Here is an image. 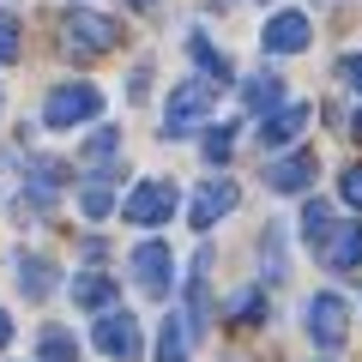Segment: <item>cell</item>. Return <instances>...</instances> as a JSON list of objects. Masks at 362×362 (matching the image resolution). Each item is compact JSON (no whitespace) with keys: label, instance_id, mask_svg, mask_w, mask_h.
Returning <instances> with one entry per match:
<instances>
[{"label":"cell","instance_id":"17","mask_svg":"<svg viewBox=\"0 0 362 362\" xmlns=\"http://www.w3.org/2000/svg\"><path fill=\"white\" fill-rule=\"evenodd\" d=\"M115 151H121V127H97V133H90V145H85V163L90 169H109V163H115Z\"/></svg>","mask_w":362,"mask_h":362},{"label":"cell","instance_id":"12","mask_svg":"<svg viewBox=\"0 0 362 362\" xmlns=\"http://www.w3.org/2000/svg\"><path fill=\"white\" fill-rule=\"evenodd\" d=\"M308 115H314L308 103H278L272 115H259V145H266V151H278V145H290V139H296L302 127H308Z\"/></svg>","mask_w":362,"mask_h":362},{"label":"cell","instance_id":"22","mask_svg":"<svg viewBox=\"0 0 362 362\" xmlns=\"http://www.w3.org/2000/svg\"><path fill=\"white\" fill-rule=\"evenodd\" d=\"M0 61H18V18L0 13Z\"/></svg>","mask_w":362,"mask_h":362},{"label":"cell","instance_id":"16","mask_svg":"<svg viewBox=\"0 0 362 362\" xmlns=\"http://www.w3.org/2000/svg\"><path fill=\"white\" fill-rule=\"evenodd\" d=\"M187 49H194V61H199V73H206V85H211V90H218V85H230V78H235V73H230V61H223V54L211 49L206 37H194Z\"/></svg>","mask_w":362,"mask_h":362},{"label":"cell","instance_id":"2","mask_svg":"<svg viewBox=\"0 0 362 362\" xmlns=\"http://www.w3.org/2000/svg\"><path fill=\"white\" fill-rule=\"evenodd\" d=\"M211 103H218V90H211L206 78H187V85H175V90H169V115H163V139L194 133L199 121L211 115Z\"/></svg>","mask_w":362,"mask_h":362},{"label":"cell","instance_id":"19","mask_svg":"<svg viewBox=\"0 0 362 362\" xmlns=\"http://www.w3.org/2000/svg\"><path fill=\"white\" fill-rule=\"evenodd\" d=\"M78 211H85L90 223H97V218H109V211H115V194H109L103 181H90L85 194H78Z\"/></svg>","mask_w":362,"mask_h":362},{"label":"cell","instance_id":"9","mask_svg":"<svg viewBox=\"0 0 362 362\" xmlns=\"http://www.w3.org/2000/svg\"><path fill=\"white\" fill-rule=\"evenodd\" d=\"M314 254H320L332 272H356V266H362V218L332 223V230L320 235V247H314Z\"/></svg>","mask_w":362,"mask_h":362},{"label":"cell","instance_id":"10","mask_svg":"<svg viewBox=\"0 0 362 362\" xmlns=\"http://www.w3.org/2000/svg\"><path fill=\"white\" fill-rule=\"evenodd\" d=\"M235 181H223V175H211L206 187H199L194 194V206H187V223H194V230H211V223L223 218V211H235Z\"/></svg>","mask_w":362,"mask_h":362},{"label":"cell","instance_id":"14","mask_svg":"<svg viewBox=\"0 0 362 362\" xmlns=\"http://www.w3.org/2000/svg\"><path fill=\"white\" fill-rule=\"evenodd\" d=\"M242 103L259 109V115H272V109L284 103V78H278V73H254V78L242 85Z\"/></svg>","mask_w":362,"mask_h":362},{"label":"cell","instance_id":"6","mask_svg":"<svg viewBox=\"0 0 362 362\" xmlns=\"http://www.w3.org/2000/svg\"><path fill=\"white\" fill-rule=\"evenodd\" d=\"M133 284L145 296H169V284H175V254L163 242H139L133 247Z\"/></svg>","mask_w":362,"mask_h":362},{"label":"cell","instance_id":"3","mask_svg":"<svg viewBox=\"0 0 362 362\" xmlns=\"http://www.w3.org/2000/svg\"><path fill=\"white\" fill-rule=\"evenodd\" d=\"M61 42L73 54H109L121 42V25L109 13H85V6H78V13H66L61 18Z\"/></svg>","mask_w":362,"mask_h":362},{"label":"cell","instance_id":"4","mask_svg":"<svg viewBox=\"0 0 362 362\" xmlns=\"http://www.w3.org/2000/svg\"><path fill=\"white\" fill-rule=\"evenodd\" d=\"M302 326H308V338L320 350H338L350 338V302L338 296V290H320V296L308 302V314H302Z\"/></svg>","mask_w":362,"mask_h":362},{"label":"cell","instance_id":"13","mask_svg":"<svg viewBox=\"0 0 362 362\" xmlns=\"http://www.w3.org/2000/svg\"><path fill=\"white\" fill-rule=\"evenodd\" d=\"M73 302H78V308L109 314V302H115V278H103V272H78V278H73Z\"/></svg>","mask_w":362,"mask_h":362},{"label":"cell","instance_id":"25","mask_svg":"<svg viewBox=\"0 0 362 362\" xmlns=\"http://www.w3.org/2000/svg\"><path fill=\"white\" fill-rule=\"evenodd\" d=\"M338 194H344V206H362V163H350V169H344Z\"/></svg>","mask_w":362,"mask_h":362},{"label":"cell","instance_id":"29","mask_svg":"<svg viewBox=\"0 0 362 362\" xmlns=\"http://www.w3.org/2000/svg\"><path fill=\"white\" fill-rule=\"evenodd\" d=\"M133 6H151V0H133Z\"/></svg>","mask_w":362,"mask_h":362},{"label":"cell","instance_id":"27","mask_svg":"<svg viewBox=\"0 0 362 362\" xmlns=\"http://www.w3.org/2000/svg\"><path fill=\"white\" fill-rule=\"evenodd\" d=\"M6 338H13V320H6V314H0V344H6Z\"/></svg>","mask_w":362,"mask_h":362},{"label":"cell","instance_id":"11","mask_svg":"<svg viewBox=\"0 0 362 362\" xmlns=\"http://www.w3.org/2000/svg\"><path fill=\"white\" fill-rule=\"evenodd\" d=\"M314 175H320V157L314 151H290V157H278V163H266V187L272 194H302Z\"/></svg>","mask_w":362,"mask_h":362},{"label":"cell","instance_id":"26","mask_svg":"<svg viewBox=\"0 0 362 362\" xmlns=\"http://www.w3.org/2000/svg\"><path fill=\"white\" fill-rule=\"evenodd\" d=\"M338 73H344L350 90H362V54H344V66H338Z\"/></svg>","mask_w":362,"mask_h":362},{"label":"cell","instance_id":"23","mask_svg":"<svg viewBox=\"0 0 362 362\" xmlns=\"http://www.w3.org/2000/svg\"><path fill=\"white\" fill-rule=\"evenodd\" d=\"M230 145H235L230 127H211V133H206V157H211V163H223V157H230Z\"/></svg>","mask_w":362,"mask_h":362},{"label":"cell","instance_id":"15","mask_svg":"<svg viewBox=\"0 0 362 362\" xmlns=\"http://www.w3.org/2000/svg\"><path fill=\"white\" fill-rule=\"evenodd\" d=\"M18 290H25L30 302H42V296L54 290V266H49L42 254H25V259H18Z\"/></svg>","mask_w":362,"mask_h":362},{"label":"cell","instance_id":"28","mask_svg":"<svg viewBox=\"0 0 362 362\" xmlns=\"http://www.w3.org/2000/svg\"><path fill=\"white\" fill-rule=\"evenodd\" d=\"M350 133H356V139H362V109H356V127H350Z\"/></svg>","mask_w":362,"mask_h":362},{"label":"cell","instance_id":"5","mask_svg":"<svg viewBox=\"0 0 362 362\" xmlns=\"http://www.w3.org/2000/svg\"><path fill=\"white\" fill-rule=\"evenodd\" d=\"M169 211H175V181H139L121 206V218L139 223V230H157V223H169Z\"/></svg>","mask_w":362,"mask_h":362},{"label":"cell","instance_id":"8","mask_svg":"<svg viewBox=\"0 0 362 362\" xmlns=\"http://www.w3.org/2000/svg\"><path fill=\"white\" fill-rule=\"evenodd\" d=\"M308 37H314L308 13H272L266 30H259V49H266V54H302Z\"/></svg>","mask_w":362,"mask_h":362},{"label":"cell","instance_id":"20","mask_svg":"<svg viewBox=\"0 0 362 362\" xmlns=\"http://www.w3.org/2000/svg\"><path fill=\"white\" fill-rule=\"evenodd\" d=\"M157 356H163V362H187V332H181V320H163V338H157Z\"/></svg>","mask_w":362,"mask_h":362},{"label":"cell","instance_id":"21","mask_svg":"<svg viewBox=\"0 0 362 362\" xmlns=\"http://www.w3.org/2000/svg\"><path fill=\"white\" fill-rule=\"evenodd\" d=\"M326 230H332V211H326L320 199H308V211H302V235L320 247V235H326Z\"/></svg>","mask_w":362,"mask_h":362},{"label":"cell","instance_id":"24","mask_svg":"<svg viewBox=\"0 0 362 362\" xmlns=\"http://www.w3.org/2000/svg\"><path fill=\"white\" fill-rule=\"evenodd\" d=\"M259 314H266V302H259V290H242V296H235V320H259Z\"/></svg>","mask_w":362,"mask_h":362},{"label":"cell","instance_id":"7","mask_svg":"<svg viewBox=\"0 0 362 362\" xmlns=\"http://www.w3.org/2000/svg\"><path fill=\"white\" fill-rule=\"evenodd\" d=\"M90 338H97V350L115 356V362H133V356H139V344H145V338H139V320H133V314H115V308L97 314V332H90Z\"/></svg>","mask_w":362,"mask_h":362},{"label":"cell","instance_id":"18","mask_svg":"<svg viewBox=\"0 0 362 362\" xmlns=\"http://www.w3.org/2000/svg\"><path fill=\"white\" fill-rule=\"evenodd\" d=\"M42 362H78L73 332H61V326H42Z\"/></svg>","mask_w":362,"mask_h":362},{"label":"cell","instance_id":"1","mask_svg":"<svg viewBox=\"0 0 362 362\" xmlns=\"http://www.w3.org/2000/svg\"><path fill=\"white\" fill-rule=\"evenodd\" d=\"M97 109H103V90L97 85H54L49 103H42V127H85V121H97Z\"/></svg>","mask_w":362,"mask_h":362}]
</instances>
